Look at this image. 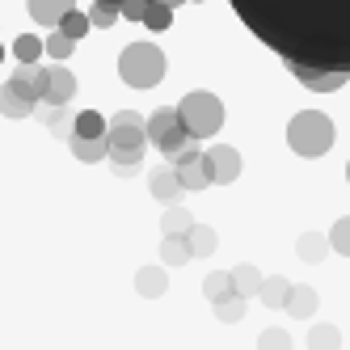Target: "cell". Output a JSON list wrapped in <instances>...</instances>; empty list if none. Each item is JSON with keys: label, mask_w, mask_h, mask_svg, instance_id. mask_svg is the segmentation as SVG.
<instances>
[{"label": "cell", "mask_w": 350, "mask_h": 350, "mask_svg": "<svg viewBox=\"0 0 350 350\" xmlns=\"http://www.w3.org/2000/svg\"><path fill=\"white\" fill-rule=\"evenodd\" d=\"M72 97H77V77H72V68L51 64V68H46V93H42V102L51 106V110H64Z\"/></svg>", "instance_id": "obj_9"}, {"label": "cell", "mask_w": 350, "mask_h": 350, "mask_svg": "<svg viewBox=\"0 0 350 350\" xmlns=\"http://www.w3.org/2000/svg\"><path fill=\"white\" fill-rule=\"evenodd\" d=\"M325 249H329V241H325V232H304L295 241V254L304 258L308 266H317V262H325Z\"/></svg>", "instance_id": "obj_21"}, {"label": "cell", "mask_w": 350, "mask_h": 350, "mask_svg": "<svg viewBox=\"0 0 350 350\" xmlns=\"http://www.w3.org/2000/svg\"><path fill=\"white\" fill-rule=\"evenodd\" d=\"M287 68L350 77V0H228Z\"/></svg>", "instance_id": "obj_1"}, {"label": "cell", "mask_w": 350, "mask_h": 350, "mask_svg": "<svg viewBox=\"0 0 350 350\" xmlns=\"http://www.w3.org/2000/svg\"><path fill=\"white\" fill-rule=\"evenodd\" d=\"M203 295L211 299V304H219V299L237 295V291H232V270H215V274H207V283H203Z\"/></svg>", "instance_id": "obj_23"}, {"label": "cell", "mask_w": 350, "mask_h": 350, "mask_svg": "<svg viewBox=\"0 0 350 350\" xmlns=\"http://www.w3.org/2000/svg\"><path fill=\"white\" fill-rule=\"evenodd\" d=\"M287 312H291V317H312V312H317V291H312V287H304V283H291Z\"/></svg>", "instance_id": "obj_20"}, {"label": "cell", "mask_w": 350, "mask_h": 350, "mask_svg": "<svg viewBox=\"0 0 350 350\" xmlns=\"http://www.w3.org/2000/svg\"><path fill=\"white\" fill-rule=\"evenodd\" d=\"M186 245H190V258H207V254H215L219 237H215V228H207V224H194L190 237H186Z\"/></svg>", "instance_id": "obj_17"}, {"label": "cell", "mask_w": 350, "mask_h": 350, "mask_svg": "<svg viewBox=\"0 0 350 350\" xmlns=\"http://www.w3.org/2000/svg\"><path fill=\"white\" fill-rule=\"evenodd\" d=\"M165 287H169L165 266H139V274H135V291H139L144 299H161Z\"/></svg>", "instance_id": "obj_14"}, {"label": "cell", "mask_w": 350, "mask_h": 350, "mask_svg": "<svg viewBox=\"0 0 350 350\" xmlns=\"http://www.w3.org/2000/svg\"><path fill=\"white\" fill-rule=\"evenodd\" d=\"M258 350H291V334L287 329H262L258 334Z\"/></svg>", "instance_id": "obj_32"}, {"label": "cell", "mask_w": 350, "mask_h": 350, "mask_svg": "<svg viewBox=\"0 0 350 350\" xmlns=\"http://www.w3.org/2000/svg\"><path fill=\"white\" fill-rule=\"evenodd\" d=\"M26 9L42 30H59V21L77 9V0H26Z\"/></svg>", "instance_id": "obj_11"}, {"label": "cell", "mask_w": 350, "mask_h": 350, "mask_svg": "<svg viewBox=\"0 0 350 350\" xmlns=\"http://www.w3.org/2000/svg\"><path fill=\"white\" fill-rule=\"evenodd\" d=\"M89 30H93V26H89V13H81V9H72V13L59 21V34H64V38H72V42H81Z\"/></svg>", "instance_id": "obj_26"}, {"label": "cell", "mask_w": 350, "mask_h": 350, "mask_svg": "<svg viewBox=\"0 0 350 350\" xmlns=\"http://www.w3.org/2000/svg\"><path fill=\"white\" fill-rule=\"evenodd\" d=\"M152 5H157V0H122V17H127V21H139V26H144V17L152 13Z\"/></svg>", "instance_id": "obj_35"}, {"label": "cell", "mask_w": 350, "mask_h": 350, "mask_svg": "<svg viewBox=\"0 0 350 350\" xmlns=\"http://www.w3.org/2000/svg\"><path fill=\"white\" fill-rule=\"evenodd\" d=\"M157 5H165V9H178V5H186V0H157Z\"/></svg>", "instance_id": "obj_37"}, {"label": "cell", "mask_w": 350, "mask_h": 350, "mask_svg": "<svg viewBox=\"0 0 350 350\" xmlns=\"http://www.w3.org/2000/svg\"><path fill=\"white\" fill-rule=\"evenodd\" d=\"M118 77L131 89H157L165 81V51L157 42H131L118 55Z\"/></svg>", "instance_id": "obj_4"}, {"label": "cell", "mask_w": 350, "mask_h": 350, "mask_svg": "<svg viewBox=\"0 0 350 350\" xmlns=\"http://www.w3.org/2000/svg\"><path fill=\"white\" fill-rule=\"evenodd\" d=\"M97 5H106V9H114V13H122V0H97Z\"/></svg>", "instance_id": "obj_36"}, {"label": "cell", "mask_w": 350, "mask_h": 350, "mask_svg": "<svg viewBox=\"0 0 350 350\" xmlns=\"http://www.w3.org/2000/svg\"><path fill=\"white\" fill-rule=\"evenodd\" d=\"M0 64H5V42H0Z\"/></svg>", "instance_id": "obj_38"}, {"label": "cell", "mask_w": 350, "mask_h": 350, "mask_svg": "<svg viewBox=\"0 0 350 350\" xmlns=\"http://www.w3.org/2000/svg\"><path fill=\"white\" fill-rule=\"evenodd\" d=\"M38 110V97H34V89L26 85V81H5L0 85V114L5 118H30Z\"/></svg>", "instance_id": "obj_7"}, {"label": "cell", "mask_w": 350, "mask_h": 350, "mask_svg": "<svg viewBox=\"0 0 350 350\" xmlns=\"http://www.w3.org/2000/svg\"><path fill=\"white\" fill-rule=\"evenodd\" d=\"M211 312L224 321V325H237L245 317V299L241 295H228V299H219V304H211Z\"/></svg>", "instance_id": "obj_29"}, {"label": "cell", "mask_w": 350, "mask_h": 350, "mask_svg": "<svg viewBox=\"0 0 350 350\" xmlns=\"http://www.w3.org/2000/svg\"><path fill=\"white\" fill-rule=\"evenodd\" d=\"M118 17H122V13H114V9H106V5H97V0H93V9H89V26H93V30H110Z\"/></svg>", "instance_id": "obj_33"}, {"label": "cell", "mask_w": 350, "mask_h": 350, "mask_svg": "<svg viewBox=\"0 0 350 350\" xmlns=\"http://www.w3.org/2000/svg\"><path fill=\"white\" fill-rule=\"evenodd\" d=\"M106 148H110V169L118 178H135L148 148V118H139L135 110H118L106 122Z\"/></svg>", "instance_id": "obj_2"}, {"label": "cell", "mask_w": 350, "mask_h": 350, "mask_svg": "<svg viewBox=\"0 0 350 350\" xmlns=\"http://www.w3.org/2000/svg\"><path fill=\"white\" fill-rule=\"evenodd\" d=\"M329 249H334V254H342V258H350V215H342V219L334 224V232H329Z\"/></svg>", "instance_id": "obj_31"}, {"label": "cell", "mask_w": 350, "mask_h": 350, "mask_svg": "<svg viewBox=\"0 0 350 350\" xmlns=\"http://www.w3.org/2000/svg\"><path fill=\"white\" fill-rule=\"evenodd\" d=\"M72 135H77V139H106V118L97 114V110H81Z\"/></svg>", "instance_id": "obj_19"}, {"label": "cell", "mask_w": 350, "mask_h": 350, "mask_svg": "<svg viewBox=\"0 0 350 350\" xmlns=\"http://www.w3.org/2000/svg\"><path fill=\"white\" fill-rule=\"evenodd\" d=\"M342 346V334H338V325H312L308 329V350H338Z\"/></svg>", "instance_id": "obj_24"}, {"label": "cell", "mask_w": 350, "mask_h": 350, "mask_svg": "<svg viewBox=\"0 0 350 350\" xmlns=\"http://www.w3.org/2000/svg\"><path fill=\"white\" fill-rule=\"evenodd\" d=\"M72 46H77V42H72V38H64L59 30H51V34H46V38H42V51H46V55H51L55 64H64V59L72 55Z\"/></svg>", "instance_id": "obj_28"}, {"label": "cell", "mask_w": 350, "mask_h": 350, "mask_svg": "<svg viewBox=\"0 0 350 350\" xmlns=\"http://www.w3.org/2000/svg\"><path fill=\"white\" fill-rule=\"evenodd\" d=\"M178 118H182V127H186L190 139H211L224 127V102L215 93H207V89H194V93H186L178 102Z\"/></svg>", "instance_id": "obj_5"}, {"label": "cell", "mask_w": 350, "mask_h": 350, "mask_svg": "<svg viewBox=\"0 0 350 350\" xmlns=\"http://www.w3.org/2000/svg\"><path fill=\"white\" fill-rule=\"evenodd\" d=\"M72 127H77V118L68 114V106L64 110H46V131H55L59 139H72Z\"/></svg>", "instance_id": "obj_30"}, {"label": "cell", "mask_w": 350, "mask_h": 350, "mask_svg": "<svg viewBox=\"0 0 350 350\" xmlns=\"http://www.w3.org/2000/svg\"><path fill=\"white\" fill-rule=\"evenodd\" d=\"M334 139H338L334 118L321 114V110H299V114L287 122V144H291V152L308 157V161L325 157V152L334 148Z\"/></svg>", "instance_id": "obj_3"}, {"label": "cell", "mask_w": 350, "mask_h": 350, "mask_svg": "<svg viewBox=\"0 0 350 350\" xmlns=\"http://www.w3.org/2000/svg\"><path fill=\"white\" fill-rule=\"evenodd\" d=\"M207 165H211V182H219V186H228V182L241 178V152L228 148V144L207 148Z\"/></svg>", "instance_id": "obj_10"}, {"label": "cell", "mask_w": 350, "mask_h": 350, "mask_svg": "<svg viewBox=\"0 0 350 350\" xmlns=\"http://www.w3.org/2000/svg\"><path fill=\"white\" fill-rule=\"evenodd\" d=\"M13 55H17V64H38V55H46L42 38L38 34H17L13 38Z\"/></svg>", "instance_id": "obj_25"}, {"label": "cell", "mask_w": 350, "mask_h": 350, "mask_svg": "<svg viewBox=\"0 0 350 350\" xmlns=\"http://www.w3.org/2000/svg\"><path fill=\"white\" fill-rule=\"evenodd\" d=\"M148 186H152V198H157V203H165V211H169V207H178V198L186 194L173 169H157L152 178H148Z\"/></svg>", "instance_id": "obj_13"}, {"label": "cell", "mask_w": 350, "mask_h": 350, "mask_svg": "<svg viewBox=\"0 0 350 350\" xmlns=\"http://www.w3.org/2000/svg\"><path fill=\"white\" fill-rule=\"evenodd\" d=\"M287 295H291V283L279 279V274H274V279H266L262 291H258V299H262L266 308H287Z\"/></svg>", "instance_id": "obj_22"}, {"label": "cell", "mask_w": 350, "mask_h": 350, "mask_svg": "<svg viewBox=\"0 0 350 350\" xmlns=\"http://www.w3.org/2000/svg\"><path fill=\"white\" fill-rule=\"evenodd\" d=\"M173 173H178L182 190H207L211 186V165H207V152H198V148H190V152L182 161L169 165Z\"/></svg>", "instance_id": "obj_8"}, {"label": "cell", "mask_w": 350, "mask_h": 350, "mask_svg": "<svg viewBox=\"0 0 350 350\" xmlns=\"http://www.w3.org/2000/svg\"><path fill=\"white\" fill-rule=\"evenodd\" d=\"M68 144H72V157H77V161H85V165L110 161V148H106V139H77V135H72Z\"/></svg>", "instance_id": "obj_16"}, {"label": "cell", "mask_w": 350, "mask_h": 350, "mask_svg": "<svg viewBox=\"0 0 350 350\" xmlns=\"http://www.w3.org/2000/svg\"><path fill=\"white\" fill-rule=\"evenodd\" d=\"M262 283H266V279H262V274H258V266H249V262L232 270V291H237L241 299H249V295H258V291H262Z\"/></svg>", "instance_id": "obj_15"}, {"label": "cell", "mask_w": 350, "mask_h": 350, "mask_svg": "<svg viewBox=\"0 0 350 350\" xmlns=\"http://www.w3.org/2000/svg\"><path fill=\"white\" fill-rule=\"evenodd\" d=\"M186 262H190V245L165 237L161 241V266H186Z\"/></svg>", "instance_id": "obj_27"}, {"label": "cell", "mask_w": 350, "mask_h": 350, "mask_svg": "<svg viewBox=\"0 0 350 350\" xmlns=\"http://www.w3.org/2000/svg\"><path fill=\"white\" fill-rule=\"evenodd\" d=\"M287 72L312 93H334V89H342L350 81V77H342V72H317V68H287Z\"/></svg>", "instance_id": "obj_12"}, {"label": "cell", "mask_w": 350, "mask_h": 350, "mask_svg": "<svg viewBox=\"0 0 350 350\" xmlns=\"http://www.w3.org/2000/svg\"><path fill=\"white\" fill-rule=\"evenodd\" d=\"M144 26H148V30H157V34H161V30H169V26H173V9H165V5H152V13L144 17Z\"/></svg>", "instance_id": "obj_34"}, {"label": "cell", "mask_w": 350, "mask_h": 350, "mask_svg": "<svg viewBox=\"0 0 350 350\" xmlns=\"http://www.w3.org/2000/svg\"><path fill=\"white\" fill-rule=\"evenodd\" d=\"M148 144H157V152L173 165V161H182L194 139L186 135L182 127V118H178V106H161L157 114H148Z\"/></svg>", "instance_id": "obj_6"}, {"label": "cell", "mask_w": 350, "mask_h": 350, "mask_svg": "<svg viewBox=\"0 0 350 350\" xmlns=\"http://www.w3.org/2000/svg\"><path fill=\"white\" fill-rule=\"evenodd\" d=\"M346 182H350V161H346Z\"/></svg>", "instance_id": "obj_39"}, {"label": "cell", "mask_w": 350, "mask_h": 350, "mask_svg": "<svg viewBox=\"0 0 350 350\" xmlns=\"http://www.w3.org/2000/svg\"><path fill=\"white\" fill-rule=\"evenodd\" d=\"M190 228H194V219H190V211H182V207H169L165 219H161V232L173 237V241H186Z\"/></svg>", "instance_id": "obj_18"}]
</instances>
